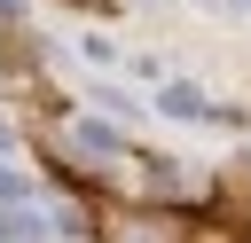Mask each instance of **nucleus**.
Returning a JSON list of instances; mask_svg holds the SVG:
<instances>
[{"label":"nucleus","mask_w":251,"mask_h":243,"mask_svg":"<svg viewBox=\"0 0 251 243\" xmlns=\"http://www.w3.org/2000/svg\"><path fill=\"white\" fill-rule=\"evenodd\" d=\"M110 243H188V227H180L173 212H149V219L118 212V219H110Z\"/></svg>","instance_id":"obj_1"},{"label":"nucleus","mask_w":251,"mask_h":243,"mask_svg":"<svg viewBox=\"0 0 251 243\" xmlns=\"http://www.w3.org/2000/svg\"><path fill=\"white\" fill-rule=\"evenodd\" d=\"M188 243H243V235H235V227H220V219H204V227H196Z\"/></svg>","instance_id":"obj_2"}]
</instances>
